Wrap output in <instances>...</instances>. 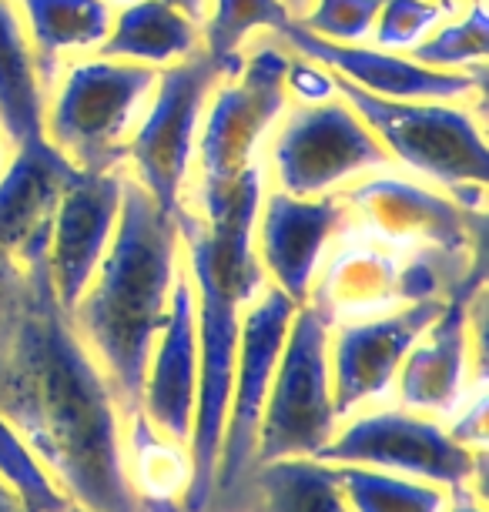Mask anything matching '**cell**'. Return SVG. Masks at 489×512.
<instances>
[{
	"label": "cell",
	"instance_id": "cell-1",
	"mask_svg": "<svg viewBox=\"0 0 489 512\" xmlns=\"http://www.w3.org/2000/svg\"><path fill=\"white\" fill-rule=\"evenodd\" d=\"M0 419L74 502L145 512L124 469V415L51 282L47 251L0 288Z\"/></svg>",
	"mask_w": 489,
	"mask_h": 512
},
{
	"label": "cell",
	"instance_id": "cell-2",
	"mask_svg": "<svg viewBox=\"0 0 489 512\" xmlns=\"http://www.w3.org/2000/svg\"><path fill=\"white\" fill-rule=\"evenodd\" d=\"M339 195L342 221L305 298L329 328L402 305L446 302L486 272V211L456 205L443 188L389 168L339 188Z\"/></svg>",
	"mask_w": 489,
	"mask_h": 512
},
{
	"label": "cell",
	"instance_id": "cell-3",
	"mask_svg": "<svg viewBox=\"0 0 489 512\" xmlns=\"http://www.w3.org/2000/svg\"><path fill=\"white\" fill-rule=\"evenodd\" d=\"M178 268V215L161 211L124 171L118 228L91 285L71 308L74 328L114 385L124 425L141 412L151 345L168 315Z\"/></svg>",
	"mask_w": 489,
	"mask_h": 512
},
{
	"label": "cell",
	"instance_id": "cell-4",
	"mask_svg": "<svg viewBox=\"0 0 489 512\" xmlns=\"http://www.w3.org/2000/svg\"><path fill=\"white\" fill-rule=\"evenodd\" d=\"M332 74V71H329ZM335 94L369 124L399 168L443 188L456 205L486 211L489 151L483 108L446 101H392L332 74Z\"/></svg>",
	"mask_w": 489,
	"mask_h": 512
},
{
	"label": "cell",
	"instance_id": "cell-5",
	"mask_svg": "<svg viewBox=\"0 0 489 512\" xmlns=\"http://www.w3.org/2000/svg\"><path fill=\"white\" fill-rule=\"evenodd\" d=\"M158 67L84 54L64 64L44 108V141L78 171L124 168Z\"/></svg>",
	"mask_w": 489,
	"mask_h": 512
},
{
	"label": "cell",
	"instance_id": "cell-6",
	"mask_svg": "<svg viewBox=\"0 0 489 512\" xmlns=\"http://www.w3.org/2000/svg\"><path fill=\"white\" fill-rule=\"evenodd\" d=\"M289 61L292 51L275 34L258 37L248 44L242 71L232 81L215 84L198 128L195 168H191L185 205H205V201L222 198L242 178L248 164L262 158L268 134L292 108L285 94Z\"/></svg>",
	"mask_w": 489,
	"mask_h": 512
},
{
	"label": "cell",
	"instance_id": "cell-7",
	"mask_svg": "<svg viewBox=\"0 0 489 512\" xmlns=\"http://www.w3.org/2000/svg\"><path fill=\"white\" fill-rule=\"evenodd\" d=\"M315 459L329 466L396 472L446 489H476L486 496V452L463 446L446 422L409 412L396 402L345 415Z\"/></svg>",
	"mask_w": 489,
	"mask_h": 512
},
{
	"label": "cell",
	"instance_id": "cell-8",
	"mask_svg": "<svg viewBox=\"0 0 489 512\" xmlns=\"http://www.w3.org/2000/svg\"><path fill=\"white\" fill-rule=\"evenodd\" d=\"M181 258H185L191 282H195L198 302V399H195V425L188 439L191 459V482L181 509L205 512L215 496V469L218 452H222L228 399H232L235 379V352H238V325L242 312L255 298L238 292L232 282L208 265V258L198 248L181 241Z\"/></svg>",
	"mask_w": 489,
	"mask_h": 512
},
{
	"label": "cell",
	"instance_id": "cell-9",
	"mask_svg": "<svg viewBox=\"0 0 489 512\" xmlns=\"http://www.w3.org/2000/svg\"><path fill=\"white\" fill-rule=\"evenodd\" d=\"M268 175L295 198L339 191L372 171L399 168L372 128L339 94L322 104H295L265 141Z\"/></svg>",
	"mask_w": 489,
	"mask_h": 512
},
{
	"label": "cell",
	"instance_id": "cell-10",
	"mask_svg": "<svg viewBox=\"0 0 489 512\" xmlns=\"http://www.w3.org/2000/svg\"><path fill=\"white\" fill-rule=\"evenodd\" d=\"M329 332L312 305L295 308L258 419L255 462L315 456L332 439L339 412L332 399Z\"/></svg>",
	"mask_w": 489,
	"mask_h": 512
},
{
	"label": "cell",
	"instance_id": "cell-11",
	"mask_svg": "<svg viewBox=\"0 0 489 512\" xmlns=\"http://www.w3.org/2000/svg\"><path fill=\"white\" fill-rule=\"evenodd\" d=\"M218 81L222 71L208 61L205 51L181 64L161 67L151 104L128 144L124 171L168 215H178L188 198L198 128Z\"/></svg>",
	"mask_w": 489,
	"mask_h": 512
},
{
	"label": "cell",
	"instance_id": "cell-12",
	"mask_svg": "<svg viewBox=\"0 0 489 512\" xmlns=\"http://www.w3.org/2000/svg\"><path fill=\"white\" fill-rule=\"evenodd\" d=\"M483 302L486 272L459 288L416 338L399 365L389 402L449 422L469 395L483 389Z\"/></svg>",
	"mask_w": 489,
	"mask_h": 512
},
{
	"label": "cell",
	"instance_id": "cell-13",
	"mask_svg": "<svg viewBox=\"0 0 489 512\" xmlns=\"http://www.w3.org/2000/svg\"><path fill=\"white\" fill-rule=\"evenodd\" d=\"M295 305L282 288L268 282L252 305L242 312L238 325V352H235V379H232V399H228V419L222 452H218L215 469V496L218 492L238 489L245 472L255 462V436L262 405L272 385L278 355H282L285 335H289Z\"/></svg>",
	"mask_w": 489,
	"mask_h": 512
},
{
	"label": "cell",
	"instance_id": "cell-14",
	"mask_svg": "<svg viewBox=\"0 0 489 512\" xmlns=\"http://www.w3.org/2000/svg\"><path fill=\"white\" fill-rule=\"evenodd\" d=\"M449 302V298H446ZM446 302L402 305L366 322H345L329 332V375L339 422L392 399V382L416 338L433 325Z\"/></svg>",
	"mask_w": 489,
	"mask_h": 512
},
{
	"label": "cell",
	"instance_id": "cell-15",
	"mask_svg": "<svg viewBox=\"0 0 489 512\" xmlns=\"http://www.w3.org/2000/svg\"><path fill=\"white\" fill-rule=\"evenodd\" d=\"M292 54L309 57L312 64L359 84L362 91L379 94L392 101H446L466 104L486 98V77L463 71H439L412 61L409 54L379 51L362 44H335L325 37L305 31L299 21H289L275 34Z\"/></svg>",
	"mask_w": 489,
	"mask_h": 512
},
{
	"label": "cell",
	"instance_id": "cell-16",
	"mask_svg": "<svg viewBox=\"0 0 489 512\" xmlns=\"http://www.w3.org/2000/svg\"><path fill=\"white\" fill-rule=\"evenodd\" d=\"M124 168L74 171L61 191L47 245V265L61 305L71 312L91 285L104 251H108L121 211Z\"/></svg>",
	"mask_w": 489,
	"mask_h": 512
},
{
	"label": "cell",
	"instance_id": "cell-17",
	"mask_svg": "<svg viewBox=\"0 0 489 512\" xmlns=\"http://www.w3.org/2000/svg\"><path fill=\"white\" fill-rule=\"evenodd\" d=\"M198 399V302L195 282L181 258L175 288L168 298V315L151 345V359L141 389V415L161 436L185 442L195 425Z\"/></svg>",
	"mask_w": 489,
	"mask_h": 512
},
{
	"label": "cell",
	"instance_id": "cell-18",
	"mask_svg": "<svg viewBox=\"0 0 489 512\" xmlns=\"http://www.w3.org/2000/svg\"><path fill=\"white\" fill-rule=\"evenodd\" d=\"M342 195L329 191L319 198H295L272 188L262 195L255 225V251L268 282L282 288L295 305H305L319 272L332 231L342 221Z\"/></svg>",
	"mask_w": 489,
	"mask_h": 512
},
{
	"label": "cell",
	"instance_id": "cell-19",
	"mask_svg": "<svg viewBox=\"0 0 489 512\" xmlns=\"http://www.w3.org/2000/svg\"><path fill=\"white\" fill-rule=\"evenodd\" d=\"M74 171L47 141H27L11 151L0 171V248L17 265L44 255L51 245L57 201Z\"/></svg>",
	"mask_w": 489,
	"mask_h": 512
},
{
	"label": "cell",
	"instance_id": "cell-20",
	"mask_svg": "<svg viewBox=\"0 0 489 512\" xmlns=\"http://www.w3.org/2000/svg\"><path fill=\"white\" fill-rule=\"evenodd\" d=\"M17 7L47 94L67 61L98 54L114 24V7L108 0H17Z\"/></svg>",
	"mask_w": 489,
	"mask_h": 512
},
{
	"label": "cell",
	"instance_id": "cell-21",
	"mask_svg": "<svg viewBox=\"0 0 489 512\" xmlns=\"http://www.w3.org/2000/svg\"><path fill=\"white\" fill-rule=\"evenodd\" d=\"M198 51L201 27L175 7H168L165 0H134V4L114 11L111 31L98 47L101 57L148 64L158 71L188 61Z\"/></svg>",
	"mask_w": 489,
	"mask_h": 512
},
{
	"label": "cell",
	"instance_id": "cell-22",
	"mask_svg": "<svg viewBox=\"0 0 489 512\" xmlns=\"http://www.w3.org/2000/svg\"><path fill=\"white\" fill-rule=\"evenodd\" d=\"M47 91L17 0H0V131L14 144L44 141Z\"/></svg>",
	"mask_w": 489,
	"mask_h": 512
},
{
	"label": "cell",
	"instance_id": "cell-23",
	"mask_svg": "<svg viewBox=\"0 0 489 512\" xmlns=\"http://www.w3.org/2000/svg\"><path fill=\"white\" fill-rule=\"evenodd\" d=\"M238 486H248L252 512H352L335 479V466L315 456L255 462Z\"/></svg>",
	"mask_w": 489,
	"mask_h": 512
},
{
	"label": "cell",
	"instance_id": "cell-24",
	"mask_svg": "<svg viewBox=\"0 0 489 512\" xmlns=\"http://www.w3.org/2000/svg\"><path fill=\"white\" fill-rule=\"evenodd\" d=\"M124 469L145 512L181 509L191 482L188 446L155 432L141 412L124 425Z\"/></svg>",
	"mask_w": 489,
	"mask_h": 512
},
{
	"label": "cell",
	"instance_id": "cell-25",
	"mask_svg": "<svg viewBox=\"0 0 489 512\" xmlns=\"http://www.w3.org/2000/svg\"><path fill=\"white\" fill-rule=\"evenodd\" d=\"M289 21L292 14L282 0H208L201 51L222 71V81H232L242 71L248 44L258 34H278Z\"/></svg>",
	"mask_w": 489,
	"mask_h": 512
},
{
	"label": "cell",
	"instance_id": "cell-26",
	"mask_svg": "<svg viewBox=\"0 0 489 512\" xmlns=\"http://www.w3.org/2000/svg\"><path fill=\"white\" fill-rule=\"evenodd\" d=\"M335 479L352 512H449L453 489L366 466H335Z\"/></svg>",
	"mask_w": 489,
	"mask_h": 512
},
{
	"label": "cell",
	"instance_id": "cell-27",
	"mask_svg": "<svg viewBox=\"0 0 489 512\" xmlns=\"http://www.w3.org/2000/svg\"><path fill=\"white\" fill-rule=\"evenodd\" d=\"M409 57L426 67H439V71H463V74L486 77V61H489L486 0H466L449 21H443L426 41L412 47Z\"/></svg>",
	"mask_w": 489,
	"mask_h": 512
},
{
	"label": "cell",
	"instance_id": "cell-28",
	"mask_svg": "<svg viewBox=\"0 0 489 512\" xmlns=\"http://www.w3.org/2000/svg\"><path fill=\"white\" fill-rule=\"evenodd\" d=\"M0 479L17 492L24 512H67L74 502L4 419H0Z\"/></svg>",
	"mask_w": 489,
	"mask_h": 512
},
{
	"label": "cell",
	"instance_id": "cell-29",
	"mask_svg": "<svg viewBox=\"0 0 489 512\" xmlns=\"http://www.w3.org/2000/svg\"><path fill=\"white\" fill-rule=\"evenodd\" d=\"M463 4L466 0H382V11L372 24L369 41L379 51L409 54Z\"/></svg>",
	"mask_w": 489,
	"mask_h": 512
},
{
	"label": "cell",
	"instance_id": "cell-30",
	"mask_svg": "<svg viewBox=\"0 0 489 512\" xmlns=\"http://www.w3.org/2000/svg\"><path fill=\"white\" fill-rule=\"evenodd\" d=\"M382 11V0H309L299 24L305 31L335 44L369 41L372 24Z\"/></svg>",
	"mask_w": 489,
	"mask_h": 512
},
{
	"label": "cell",
	"instance_id": "cell-31",
	"mask_svg": "<svg viewBox=\"0 0 489 512\" xmlns=\"http://www.w3.org/2000/svg\"><path fill=\"white\" fill-rule=\"evenodd\" d=\"M285 94H289V101L295 104H322L335 98L332 74L325 71V67L312 64L309 57L292 54L289 71H285Z\"/></svg>",
	"mask_w": 489,
	"mask_h": 512
},
{
	"label": "cell",
	"instance_id": "cell-32",
	"mask_svg": "<svg viewBox=\"0 0 489 512\" xmlns=\"http://www.w3.org/2000/svg\"><path fill=\"white\" fill-rule=\"evenodd\" d=\"M449 512H486V502L476 489H453V506Z\"/></svg>",
	"mask_w": 489,
	"mask_h": 512
},
{
	"label": "cell",
	"instance_id": "cell-33",
	"mask_svg": "<svg viewBox=\"0 0 489 512\" xmlns=\"http://www.w3.org/2000/svg\"><path fill=\"white\" fill-rule=\"evenodd\" d=\"M168 7H175V11H181L188 17V21H195L201 27V21H205L208 14V0H165Z\"/></svg>",
	"mask_w": 489,
	"mask_h": 512
},
{
	"label": "cell",
	"instance_id": "cell-34",
	"mask_svg": "<svg viewBox=\"0 0 489 512\" xmlns=\"http://www.w3.org/2000/svg\"><path fill=\"white\" fill-rule=\"evenodd\" d=\"M0 512H24V502L17 499V492L0 479Z\"/></svg>",
	"mask_w": 489,
	"mask_h": 512
},
{
	"label": "cell",
	"instance_id": "cell-35",
	"mask_svg": "<svg viewBox=\"0 0 489 512\" xmlns=\"http://www.w3.org/2000/svg\"><path fill=\"white\" fill-rule=\"evenodd\" d=\"M17 268H21V265H17V262H14V258H11V255H7V251H4V248H0V288H4L7 282H11V275L17 272Z\"/></svg>",
	"mask_w": 489,
	"mask_h": 512
},
{
	"label": "cell",
	"instance_id": "cell-36",
	"mask_svg": "<svg viewBox=\"0 0 489 512\" xmlns=\"http://www.w3.org/2000/svg\"><path fill=\"white\" fill-rule=\"evenodd\" d=\"M11 151H14V144L4 138V131H0V171L7 168V161H11Z\"/></svg>",
	"mask_w": 489,
	"mask_h": 512
},
{
	"label": "cell",
	"instance_id": "cell-37",
	"mask_svg": "<svg viewBox=\"0 0 489 512\" xmlns=\"http://www.w3.org/2000/svg\"><path fill=\"white\" fill-rule=\"evenodd\" d=\"M285 7H289V14H292V21H299V17L305 14V7H309V0H282Z\"/></svg>",
	"mask_w": 489,
	"mask_h": 512
},
{
	"label": "cell",
	"instance_id": "cell-38",
	"mask_svg": "<svg viewBox=\"0 0 489 512\" xmlns=\"http://www.w3.org/2000/svg\"><path fill=\"white\" fill-rule=\"evenodd\" d=\"M67 512H94V509H88V506H81V502H71V509Z\"/></svg>",
	"mask_w": 489,
	"mask_h": 512
},
{
	"label": "cell",
	"instance_id": "cell-39",
	"mask_svg": "<svg viewBox=\"0 0 489 512\" xmlns=\"http://www.w3.org/2000/svg\"><path fill=\"white\" fill-rule=\"evenodd\" d=\"M108 4L114 7V11H118V7H128V4H134V0H108Z\"/></svg>",
	"mask_w": 489,
	"mask_h": 512
}]
</instances>
